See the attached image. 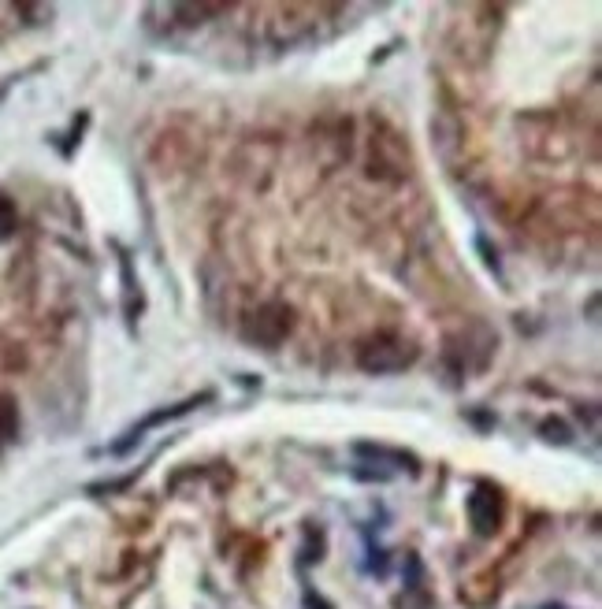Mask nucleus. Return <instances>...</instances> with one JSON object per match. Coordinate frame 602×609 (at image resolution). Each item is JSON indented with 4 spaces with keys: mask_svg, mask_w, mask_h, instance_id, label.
<instances>
[{
    "mask_svg": "<svg viewBox=\"0 0 602 609\" xmlns=\"http://www.w3.org/2000/svg\"><path fill=\"white\" fill-rule=\"evenodd\" d=\"M357 457H372V461H380V465H398V468H409V472H417V457L402 454V450H387V446H372V442H357L354 446Z\"/></svg>",
    "mask_w": 602,
    "mask_h": 609,
    "instance_id": "nucleus-5",
    "label": "nucleus"
},
{
    "mask_svg": "<svg viewBox=\"0 0 602 609\" xmlns=\"http://www.w3.org/2000/svg\"><path fill=\"white\" fill-rule=\"evenodd\" d=\"M290 335V309L279 301H268L249 316L246 338L249 342H261V346H279Z\"/></svg>",
    "mask_w": 602,
    "mask_h": 609,
    "instance_id": "nucleus-2",
    "label": "nucleus"
},
{
    "mask_svg": "<svg viewBox=\"0 0 602 609\" xmlns=\"http://www.w3.org/2000/svg\"><path fill=\"white\" fill-rule=\"evenodd\" d=\"M15 428H19V413H15L12 398H0V442L15 439Z\"/></svg>",
    "mask_w": 602,
    "mask_h": 609,
    "instance_id": "nucleus-6",
    "label": "nucleus"
},
{
    "mask_svg": "<svg viewBox=\"0 0 602 609\" xmlns=\"http://www.w3.org/2000/svg\"><path fill=\"white\" fill-rule=\"evenodd\" d=\"M12 231H15V205L8 197H0V242L12 238Z\"/></svg>",
    "mask_w": 602,
    "mask_h": 609,
    "instance_id": "nucleus-7",
    "label": "nucleus"
},
{
    "mask_svg": "<svg viewBox=\"0 0 602 609\" xmlns=\"http://www.w3.org/2000/svg\"><path fill=\"white\" fill-rule=\"evenodd\" d=\"M469 520L476 535H495V528L502 524V494L491 483H480L469 494Z\"/></svg>",
    "mask_w": 602,
    "mask_h": 609,
    "instance_id": "nucleus-4",
    "label": "nucleus"
},
{
    "mask_svg": "<svg viewBox=\"0 0 602 609\" xmlns=\"http://www.w3.org/2000/svg\"><path fill=\"white\" fill-rule=\"evenodd\" d=\"M417 361V350L409 342H398V338H376L368 342L365 350L357 353V364L365 372H376V376H387V372H402Z\"/></svg>",
    "mask_w": 602,
    "mask_h": 609,
    "instance_id": "nucleus-1",
    "label": "nucleus"
},
{
    "mask_svg": "<svg viewBox=\"0 0 602 609\" xmlns=\"http://www.w3.org/2000/svg\"><path fill=\"white\" fill-rule=\"evenodd\" d=\"M209 402H212V394L205 390V394H197V398H186V402H179V405H168V409H157V413H149V416L142 420V424L127 431V435H123V442H116V446H112L108 454H127L134 442L142 439L145 431L160 428V424H168V420H179V416H186L190 409H197V405H209Z\"/></svg>",
    "mask_w": 602,
    "mask_h": 609,
    "instance_id": "nucleus-3",
    "label": "nucleus"
}]
</instances>
